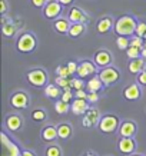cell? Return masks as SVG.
Here are the masks:
<instances>
[{
    "label": "cell",
    "instance_id": "cell-39",
    "mask_svg": "<svg viewBox=\"0 0 146 156\" xmlns=\"http://www.w3.org/2000/svg\"><path fill=\"white\" fill-rule=\"evenodd\" d=\"M72 98H73V96H72L70 90H65V93H63V96H62V100H63V102H67V103H69V100H70Z\"/></svg>",
    "mask_w": 146,
    "mask_h": 156
},
{
    "label": "cell",
    "instance_id": "cell-48",
    "mask_svg": "<svg viewBox=\"0 0 146 156\" xmlns=\"http://www.w3.org/2000/svg\"><path fill=\"white\" fill-rule=\"evenodd\" d=\"M86 156H94V155H92V153H87V155H86Z\"/></svg>",
    "mask_w": 146,
    "mask_h": 156
},
{
    "label": "cell",
    "instance_id": "cell-49",
    "mask_svg": "<svg viewBox=\"0 0 146 156\" xmlns=\"http://www.w3.org/2000/svg\"><path fill=\"white\" fill-rule=\"evenodd\" d=\"M143 48H146V39H145V46H143Z\"/></svg>",
    "mask_w": 146,
    "mask_h": 156
},
{
    "label": "cell",
    "instance_id": "cell-22",
    "mask_svg": "<svg viewBox=\"0 0 146 156\" xmlns=\"http://www.w3.org/2000/svg\"><path fill=\"white\" fill-rule=\"evenodd\" d=\"M83 30H85V26L82 23H73L70 26V29H69V34L72 37H76V36H80L83 33Z\"/></svg>",
    "mask_w": 146,
    "mask_h": 156
},
{
    "label": "cell",
    "instance_id": "cell-2",
    "mask_svg": "<svg viewBox=\"0 0 146 156\" xmlns=\"http://www.w3.org/2000/svg\"><path fill=\"white\" fill-rule=\"evenodd\" d=\"M0 137H2V156H20L22 155L19 147L6 136V133H2Z\"/></svg>",
    "mask_w": 146,
    "mask_h": 156
},
{
    "label": "cell",
    "instance_id": "cell-31",
    "mask_svg": "<svg viewBox=\"0 0 146 156\" xmlns=\"http://www.w3.org/2000/svg\"><path fill=\"white\" fill-rule=\"evenodd\" d=\"M135 33H136L139 37H146V23H143V22L137 23L136 32H135Z\"/></svg>",
    "mask_w": 146,
    "mask_h": 156
},
{
    "label": "cell",
    "instance_id": "cell-3",
    "mask_svg": "<svg viewBox=\"0 0 146 156\" xmlns=\"http://www.w3.org/2000/svg\"><path fill=\"white\" fill-rule=\"evenodd\" d=\"M34 46H36V39H34L30 33L22 34L19 37V40H17V49L23 53L32 52L34 49Z\"/></svg>",
    "mask_w": 146,
    "mask_h": 156
},
{
    "label": "cell",
    "instance_id": "cell-11",
    "mask_svg": "<svg viewBox=\"0 0 146 156\" xmlns=\"http://www.w3.org/2000/svg\"><path fill=\"white\" fill-rule=\"evenodd\" d=\"M27 102L29 100H27L26 93H22V92L13 95V98H12V105H13L14 108H26V106H27Z\"/></svg>",
    "mask_w": 146,
    "mask_h": 156
},
{
    "label": "cell",
    "instance_id": "cell-46",
    "mask_svg": "<svg viewBox=\"0 0 146 156\" xmlns=\"http://www.w3.org/2000/svg\"><path fill=\"white\" fill-rule=\"evenodd\" d=\"M59 2H60L62 5H70L73 0H59Z\"/></svg>",
    "mask_w": 146,
    "mask_h": 156
},
{
    "label": "cell",
    "instance_id": "cell-36",
    "mask_svg": "<svg viewBox=\"0 0 146 156\" xmlns=\"http://www.w3.org/2000/svg\"><path fill=\"white\" fill-rule=\"evenodd\" d=\"M72 86H73L76 90H79L83 87V82L80 80V79H73V80H72Z\"/></svg>",
    "mask_w": 146,
    "mask_h": 156
},
{
    "label": "cell",
    "instance_id": "cell-33",
    "mask_svg": "<svg viewBox=\"0 0 146 156\" xmlns=\"http://www.w3.org/2000/svg\"><path fill=\"white\" fill-rule=\"evenodd\" d=\"M56 73H59V76H63V77H69V75H70V72H69V69H67V66H59L56 69Z\"/></svg>",
    "mask_w": 146,
    "mask_h": 156
},
{
    "label": "cell",
    "instance_id": "cell-1",
    "mask_svg": "<svg viewBox=\"0 0 146 156\" xmlns=\"http://www.w3.org/2000/svg\"><path fill=\"white\" fill-rule=\"evenodd\" d=\"M137 23L135 22L133 17L130 16H122L120 19H118L116 24H115V32L119 36H130L136 32Z\"/></svg>",
    "mask_w": 146,
    "mask_h": 156
},
{
    "label": "cell",
    "instance_id": "cell-24",
    "mask_svg": "<svg viewBox=\"0 0 146 156\" xmlns=\"http://www.w3.org/2000/svg\"><path fill=\"white\" fill-rule=\"evenodd\" d=\"M2 32H3V34H5V36H7V37H12V36L16 33V26H14L13 23H6V24H3Z\"/></svg>",
    "mask_w": 146,
    "mask_h": 156
},
{
    "label": "cell",
    "instance_id": "cell-47",
    "mask_svg": "<svg viewBox=\"0 0 146 156\" xmlns=\"http://www.w3.org/2000/svg\"><path fill=\"white\" fill-rule=\"evenodd\" d=\"M141 52H142V56L146 57V48H142V49H141Z\"/></svg>",
    "mask_w": 146,
    "mask_h": 156
},
{
    "label": "cell",
    "instance_id": "cell-21",
    "mask_svg": "<svg viewBox=\"0 0 146 156\" xmlns=\"http://www.w3.org/2000/svg\"><path fill=\"white\" fill-rule=\"evenodd\" d=\"M102 85H103V82L100 80V77H93L87 82V89L89 92H98L102 87Z\"/></svg>",
    "mask_w": 146,
    "mask_h": 156
},
{
    "label": "cell",
    "instance_id": "cell-4",
    "mask_svg": "<svg viewBox=\"0 0 146 156\" xmlns=\"http://www.w3.org/2000/svg\"><path fill=\"white\" fill-rule=\"evenodd\" d=\"M27 80L34 86H43L47 80V76L43 70L36 69V70H32L27 73Z\"/></svg>",
    "mask_w": 146,
    "mask_h": 156
},
{
    "label": "cell",
    "instance_id": "cell-20",
    "mask_svg": "<svg viewBox=\"0 0 146 156\" xmlns=\"http://www.w3.org/2000/svg\"><path fill=\"white\" fill-rule=\"evenodd\" d=\"M55 29H56L59 33H66V32H69L70 26H69V23H67V20L59 19V20L55 22Z\"/></svg>",
    "mask_w": 146,
    "mask_h": 156
},
{
    "label": "cell",
    "instance_id": "cell-34",
    "mask_svg": "<svg viewBox=\"0 0 146 156\" xmlns=\"http://www.w3.org/2000/svg\"><path fill=\"white\" fill-rule=\"evenodd\" d=\"M130 46H135V48H139V49H142L143 46H145V42L142 40V37H139L137 36L136 39H133L132 42H130Z\"/></svg>",
    "mask_w": 146,
    "mask_h": 156
},
{
    "label": "cell",
    "instance_id": "cell-29",
    "mask_svg": "<svg viewBox=\"0 0 146 156\" xmlns=\"http://www.w3.org/2000/svg\"><path fill=\"white\" fill-rule=\"evenodd\" d=\"M86 118H89V120L94 125L96 120H98V118H99V112H98L96 109H89V110L86 112Z\"/></svg>",
    "mask_w": 146,
    "mask_h": 156
},
{
    "label": "cell",
    "instance_id": "cell-32",
    "mask_svg": "<svg viewBox=\"0 0 146 156\" xmlns=\"http://www.w3.org/2000/svg\"><path fill=\"white\" fill-rule=\"evenodd\" d=\"M46 156H60V149L57 146H50L46 151Z\"/></svg>",
    "mask_w": 146,
    "mask_h": 156
},
{
    "label": "cell",
    "instance_id": "cell-12",
    "mask_svg": "<svg viewBox=\"0 0 146 156\" xmlns=\"http://www.w3.org/2000/svg\"><path fill=\"white\" fill-rule=\"evenodd\" d=\"M69 20L73 22V23H82V22H85L86 20V16L80 9L73 7V9L70 10V13H69Z\"/></svg>",
    "mask_w": 146,
    "mask_h": 156
},
{
    "label": "cell",
    "instance_id": "cell-19",
    "mask_svg": "<svg viewBox=\"0 0 146 156\" xmlns=\"http://www.w3.org/2000/svg\"><path fill=\"white\" fill-rule=\"evenodd\" d=\"M110 27H112V19H109V17H105L98 23V32L99 33H106L110 30Z\"/></svg>",
    "mask_w": 146,
    "mask_h": 156
},
{
    "label": "cell",
    "instance_id": "cell-37",
    "mask_svg": "<svg viewBox=\"0 0 146 156\" xmlns=\"http://www.w3.org/2000/svg\"><path fill=\"white\" fill-rule=\"evenodd\" d=\"M67 69H69V72H70V75H73V73H76V70H77V65H76L75 62H69Z\"/></svg>",
    "mask_w": 146,
    "mask_h": 156
},
{
    "label": "cell",
    "instance_id": "cell-15",
    "mask_svg": "<svg viewBox=\"0 0 146 156\" xmlns=\"http://www.w3.org/2000/svg\"><path fill=\"white\" fill-rule=\"evenodd\" d=\"M135 130H136V126L135 123L132 122H125L120 126V135L122 136H126V137H132L135 135Z\"/></svg>",
    "mask_w": 146,
    "mask_h": 156
},
{
    "label": "cell",
    "instance_id": "cell-23",
    "mask_svg": "<svg viewBox=\"0 0 146 156\" xmlns=\"http://www.w3.org/2000/svg\"><path fill=\"white\" fill-rule=\"evenodd\" d=\"M57 133H59V137L62 139H66L72 135V128L69 125H60L59 128H57Z\"/></svg>",
    "mask_w": 146,
    "mask_h": 156
},
{
    "label": "cell",
    "instance_id": "cell-43",
    "mask_svg": "<svg viewBox=\"0 0 146 156\" xmlns=\"http://www.w3.org/2000/svg\"><path fill=\"white\" fill-rule=\"evenodd\" d=\"M139 82L142 85H146V72H142L141 76H139Z\"/></svg>",
    "mask_w": 146,
    "mask_h": 156
},
{
    "label": "cell",
    "instance_id": "cell-41",
    "mask_svg": "<svg viewBox=\"0 0 146 156\" xmlns=\"http://www.w3.org/2000/svg\"><path fill=\"white\" fill-rule=\"evenodd\" d=\"M6 9H7V5H6V0H2L0 2V13L5 14L6 13Z\"/></svg>",
    "mask_w": 146,
    "mask_h": 156
},
{
    "label": "cell",
    "instance_id": "cell-45",
    "mask_svg": "<svg viewBox=\"0 0 146 156\" xmlns=\"http://www.w3.org/2000/svg\"><path fill=\"white\" fill-rule=\"evenodd\" d=\"M20 156H34L32 152H29V151H24V152H22V155Z\"/></svg>",
    "mask_w": 146,
    "mask_h": 156
},
{
    "label": "cell",
    "instance_id": "cell-16",
    "mask_svg": "<svg viewBox=\"0 0 146 156\" xmlns=\"http://www.w3.org/2000/svg\"><path fill=\"white\" fill-rule=\"evenodd\" d=\"M6 125H7V128H9L10 130H17V129H20V126H22V119H20L17 115H12V116L7 118Z\"/></svg>",
    "mask_w": 146,
    "mask_h": 156
},
{
    "label": "cell",
    "instance_id": "cell-50",
    "mask_svg": "<svg viewBox=\"0 0 146 156\" xmlns=\"http://www.w3.org/2000/svg\"><path fill=\"white\" fill-rule=\"evenodd\" d=\"M135 156H137V155H135Z\"/></svg>",
    "mask_w": 146,
    "mask_h": 156
},
{
    "label": "cell",
    "instance_id": "cell-13",
    "mask_svg": "<svg viewBox=\"0 0 146 156\" xmlns=\"http://www.w3.org/2000/svg\"><path fill=\"white\" fill-rule=\"evenodd\" d=\"M94 62H96V65L98 66H108L109 63H110V55H109L108 52H105V50H102V52H98L96 53V56H94Z\"/></svg>",
    "mask_w": 146,
    "mask_h": 156
},
{
    "label": "cell",
    "instance_id": "cell-18",
    "mask_svg": "<svg viewBox=\"0 0 146 156\" xmlns=\"http://www.w3.org/2000/svg\"><path fill=\"white\" fill-rule=\"evenodd\" d=\"M143 65H145L143 59H141V57L133 59V62H130V65H129V70H130V73H141L143 69Z\"/></svg>",
    "mask_w": 146,
    "mask_h": 156
},
{
    "label": "cell",
    "instance_id": "cell-42",
    "mask_svg": "<svg viewBox=\"0 0 146 156\" xmlns=\"http://www.w3.org/2000/svg\"><path fill=\"white\" fill-rule=\"evenodd\" d=\"M32 3H33L36 7H42V6L46 3V0H32Z\"/></svg>",
    "mask_w": 146,
    "mask_h": 156
},
{
    "label": "cell",
    "instance_id": "cell-8",
    "mask_svg": "<svg viewBox=\"0 0 146 156\" xmlns=\"http://www.w3.org/2000/svg\"><path fill=\"white\" fill-rule=\"evenodd\" d=\"M119 151L122 153H132L135 151V140L132 137L122 136V139L119 140Z\"/></svg>",
    "mask_w": 146,
    "mask_h": 156
},
{
    "label": "cell",
    "instance_id": "cell-6",
    "mask_svg": "<svg viewBox=\"0 0 146 156\" xmlns=\"http://www.w3.org/2000/svg\"><path fill=\"white\" fill-rule=\"evenodd\" d=\"M118 128V118L116 116H105L99 122V129L105 133H110Z\"/></svg>",
    "mask_w": 146,
    "mask_h": 156
},
{
    "label": "cell",
    "instance_id": "cell-38",
    "mask_svg": "<svg viewBox=\"0 0 146 156\" xmlns=\"http://www.w3.org/2000/svg\"><path fill=\"white\" fill-rule=\"evenodd\" d=\"M98 99H99V96H98V93H96V92H90L89 95H87V100H89V102H98Z\"/></svg>",
    "mask_w": 146,
    "mask_h": 156
},
{
    "label": "cell",
    "instance_id": "cell-17",
    "mask_svg": "<svg viewBox=\"0 0 146 156\" xmlns=\"http://www.w3.org/2000/svg\"><path fill=\"white\" fill-rule=\"evenodd\" d=\"M42 136L45 140H55L59 136V133H57V129H55L53 126H47V128L43 129Z\"/></svg>",
    "mask_w": 146,
    "mask_h": 156
},
{
    "label": "cell",
    "instance_id": "cell-9",
    "mask_svg": "<svg viewBox=\"0 0 146 156\" xmlns=\"http://www.w3.org/2000/svg\"><path fill=\"white\" fill-rule=\"evenodd\" d=\"M72 110L75 115H83L86 113L89 108H87V103H86V99H79L76 98V100L72 103Z\"/></svg>",
    "mask_w": 146,
    "mask_h": 156
},
{
    "label": "cell",
    "instance_id": "cell-44",
    "mask_svg": "<svg viewBox=\"0 0 146 156\" xmlns=\"http://www.w3.org/2000/svg\"><path fill=\"white\" fill-rule=\"evenodd\" d=\"M83 125H85V126H92L93 123L89 120V118H85V119H83Z\"/></svg>",
    "mask_w": 146,
    "mask_h": 156
},
{
    "label": "cell",
    "instance_id": "cell-27",
    "mask_svg": "<svg viewBox=\"0 0 146 156\" xmlns=\"http://www.w3.org/2000/svg\"><path fill=\"white\" fill-rule=\"evenodd\" d=\"M116 44H118V48L120 49V50H126V49L130 46V43H129V40L126 39V36H119L118 40H116Z\"/></svg>",
    "mask_w": 146,
    "mask_h": 156
},
{
    "label": "cell",
    "instance_id": "cell-10",
    "mask_svg": "<svg viewBox=\"0 0 146 156\" xmlns=\"http://www.w3.org/2000/svg\"><path fill=\"white\" fill-rule=\"evenodd\" d=\"M76 73L80 76V77H86L87 75H92L94 73V66L90 63V62H83L80 66H77V70Z\"/></svg>",
    "mask_w": 146,
    "mask_h": 156
},
{
    "label": "cell",
    "instance_id": "cell-35",
    "mask_svg": "<svg viewBox=\"0 0 146 156\" xmlns=\"http://www.w3.org/2000/svg\"><path fill=\"white\" fill-rule=\"evenodd\" d=\"M32 116H33L34 120H39V122H40V120H43V119L46 118V115H45V112H43V110H34Z\"/></svg>",
    "mask_w": 146,
    "mask_h": 156
},
{
    "label": "cell",
    "instance_id": "cell-5",
    "mask_svg": "<svg viewBox=\"0 0 146 156\" xmlns=\"http://www.w3.org/2000/svg\"><path fill=\"white\" fill-rule=\"evenodd\" d=\"M62 12V3L59 0H52V2H47L46 7H45V16L49 19H55Z\"/></svg>",
    "mask_w": 146,
    "mask_h": 156
},
{
    "label": "cell",
    "instance_id": "cell-26",
    "mask_svg": "<svg viewBox=\"0 0 146 156\" xmlns=\"http://www.w3.org/2000/svg\"><path fill=\"white\" fill-rule=\"evenodd\" d=\"M55 109H56V112L59 115H63V113H66L67 110H69V103L60 100V102H57V103L55 105Z\"/></svg>",
    "mask_w": 146,
    "mask_h": 156
},
{
    "label": "cell",
    "instance_id": "cell-7",
    "mask_svg": "<svg viewBox=\"0 0 146 156\" xmlns=\"http://www.w3.org/2000/svg\"><path fill=\"white\" fill-rule=\"evenodd\" d=\"M99 77H100V80L103 82V85H110V83L118 80L119 73H118V70L113 69V67H106V69H103V70L99 73Z\"/></svg>",
    "mask_w": 146,
    "mask_h": 156
},
{
    "label": "cell",
    "instance_id": "cell-28",
    "mask_svg": "<svg viewBox=\"0 0 146 156\" xmlns=\"http://www.w3.org/2000/svg\"><path fill=\"white\" fill-rule=\"evenodd\" d=\"M45 93H46V96H49V98H57V96H59V89H57L56 86L49 85L46 87V90H45Z\"/></svg>",
    "mask_w": 146,
    "mask_h": 156
},
{
    "label": "cell",
    "instance_id": "cell-30",
    "mask_svg": "<svg viewBox=\"0 0 146 156\" xmlns=\"http://www.w3.org/2000/svg\"><path fill=\"white\" fill-rule=\"evenodd\" d=\"M56 83L62 87H70L72 86V80H67V77H63V76H57L56 77Z\"/></svg>",
    "mask_w": 146,
    "mask_h": 156
},
{
    "label": "cell",
    "instance_id": "cell-14",
    "mask_svg": "<svg viewBox=\"0 0 146 156\" xmlns=\"http://www.w3.org/2000/svg\"><path fill=\"white\" fill-rule=\"evenodd\" d=\"M123 95H125V98H126V99L135 100V99H139V96H141V90H139V87H137L136 85H130L129 87H126V89H125Z\"/></svg>",
    "mask_w": 146,
    "mask_h": 156
},
{
    "label": "cell",
    "instance_id": "cell-40",
    "mask_svg": "<svg viewBox=\"0 0 146 156\" xmlns=\"http://www.w3.org/2000/svg\"><path fill=\"white\" fill-rule=\"evenodd\" d=\"M76 98H79V99H86V98H87V95H86L82 89H79V90H76Z\"/></svg>",
    "mask_w": 146,
    "mask_h": 156
},
{
    "label": "cell",
    "instance_id": "cell-25",
    "mask_svg": "<svg viewBox=\"0 0 146 156\" xmlns=\"http://www.w3.org/2000/svg\"><path fill=\"white\" fill-rule=\"evenodd\" d=\"M126 55H127V57H130V59H137V57L142 55V52H141V49L139 48L129 46V48L126 49Z\"/></svg>",
    "mask_w": 146,
    "mask_h": 156
}]
</instances>
